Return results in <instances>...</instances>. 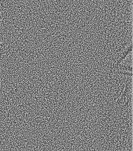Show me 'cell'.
<instances>
[{
	"instance_id": "obj_1",
	"label": "cell",
	"mask_w": 133,
	"mask_h": 151,
	"mask_svg": "<svg viewBox=\"0 0 133 151\" xmlns=\"http://www.w3.org/2000/svg\"><path fill=\"white\" fill-rule=\"evenodd\" d=\"M133 51V43H131L121 53L120 55L118 56V60L116 62V64L115 65L116 68L120 65L121 62L126 59V57L128 56V55L129 54Z\"/></svg>"
}]
</instances>
